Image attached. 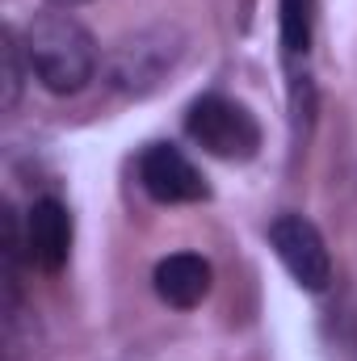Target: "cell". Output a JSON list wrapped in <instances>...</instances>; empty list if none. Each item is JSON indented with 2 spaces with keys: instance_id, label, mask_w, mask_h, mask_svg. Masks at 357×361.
<instances>
[{
  "instance_id": "cell-1",
  "label": "cell",
  "mask_w": 357,
  "mask_h": 361,
  "mask_svg": "<svg viewBox=\"0 0 357 361\" xmlns=\"http://www.w3.org/2000/svg\"><path fill=\"white\" fill-rule=\"evenodd\" d=\"M21 47H25L30 76L47 92H59V97L80 92L97 76V63H101L97 38H92L72 13H59V8L38 13L25 25Z\"/></svg>"
},
{
  "instance_id": "cell-2",
  "label": "cell",
  "mask_w": 357,
  "mask_h": 361,
  "mask_svg": "<svg viewBox=\"0 0 357 361\" xmlns=\"http://www.w3.org/2000/svg\"><path fill=\"white\" fill-rule=\"evenodd\" d=\"M185 55V34L173 25H152L139 30L131 38H122L109 59H105V80L109 89L126 92V97H147L152 89L164 85V76L173 72Z\"/></svg>"
},
{
  "instance_id": "cell-3",
  "label": "cell",
  "mask_w": 357,
  "mask_h": 361,
  "mask_svg": "<svg viewBox=\"0 0 357 361\" xmlns=\"http://www.w3.org/2000/svg\"><path fill=\"white\" fill-rule=\"evenodd\" d=\"M185 130L193 143H202V152L219 156V160H253L261 152V126L257 118L231 101V97H198L185 114Z\"/></svg>"
},
{
  "instance_id": "cell-4",
  "label": "cell",
  "mask_w": 357,
  "mask_h": 361,
  "mask_svg": "<svg viewBox=\"0 0 357 361\" xmlns=\"http://www.w3.org/2000/svg\"><path fill=\"white\" fill-rule=\"evenodd\" d=\"M269 244H273L277 261L286 265V273L303 290H311V294L328 290V281H332V257H328V244H324V235L315 231L311 219H303V214L273 219L269 223Z\"/></svg>"
},
{
  "instance_id": "cell-5",
  "label": "cell",
  "mask_w": 357,
  "mask_h": 361,
  "mask_svg": "<svg viewBox=\"0 0 357 361\" xmlns=\"http://www.w3.org/2000/svg\"><path fill=\"white\" fill-rule=\"evenodd\" d=\"M139 185L147 189V197L164 202V206H177V202H202L210 189L202 173L189 164V156L173 147V143H152L143 156H139Z\"/></svg>"
},
{
  "instance_id": "cell-6",
  "label": "cell",
  "mask_w": 357,
  "mask_h": 361,
  "mask_svg": "<svg viewBox=\"0 0 357 361\" xmlns=\"http://www.w3.org/2000/svg\"><path fill=\"white\" fill-rule=\"evenodd\" d=\"M21 240H25V261L38 265L42 273H59L72 257V214L59 197H38L25 210L21 223Z\"/></svg>"
},
{
  "instance_id": "cell-7",
  "label": "cell",
  "mask_w": 357,
  "mask_h": 361,
  "mask_svg": "<svg viewBox=\"0 0 357 361\" xmlns=\"http://www.w3.org/2000/svg\"><path fill=\"white\" fill-rule=\"evenodd\" d=\"M156 294L177 307V311H189L198 307L206 294H210V265L198 257V252H173L156 265Z\"/></svg>"
},
{
  "instance_id": "cell-8",
  "label": "cell",
  "mask_w": 357,
  "mask_h": 361,
  "mask_svg": "<svg viewBox=\"0 0 357 361\" xmlns=\"http://www.w3.org/2000/svg\"><path fill=\"white\" fill-rule=\"evenodd\" d=\"M277 34L286 55H307L311 34H315V0H282L277 4Z\"/></svg>"
},
{
  "instance_id": "cell-9",
  "label": "cell",
  "mask_w": 357,
  "mask_h": 361,
  "mask_svg": "<svg viewBox=\"0 0 357 361\" xmlns=\"http://www.w3.org/2000/svg\"><path fill=\"white\" fill-rule=\"evenodd\" d=\"M0 59H4V109H17V97H21V85H25V47L13 30H4V47H0Z\"/></svg>"
},
{
  "instance_id": "cell-10",
  "label": "cell",
  "mask_w": 357,
  "mask_h": 361,
  "mask_svg": "<svg viewBox=\"0 0 357 361\" xmlns=\"http://www.w3.org/2000/svg\"><path fill=\"white\" fill-rule=\"evenodd\" d=\"M51 4H59V8H76V4H89V0H51Z\"/></svg>"
}]
</instances>
